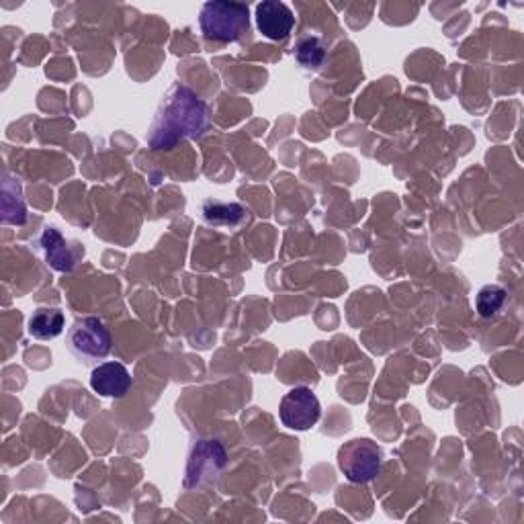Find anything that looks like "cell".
I'll return each mask as SVG.
<instances>
[{
	"label": "cell",
	"instance_id": "obj_1",
	"mask_svg": "<svg viewBox=\"0 0 524 524\" xmlns=\"http://www.w3.org/2000/svg\"><path fill=\"white\" fill-rule=\"evenodd\" d=\"M209 125L207 103L185 84H174L154 115L148 144L154 150H170L183 140L199 138Z\"/></svg>",
	"mask_w": 524,
	"mask_h": 524
},
{
	"label": "cell",
	"instance_id": "obj_7",
	"mask_svg": "<svg viewBox=\"0 0 524 524\" xmlns=\"http://www.w3.org/2000/svg\"><path fill=\"white\" fill-rule=\"evenodd\" d=\"M37 248L43 254L46 265L58 273H70L76 267L80 250L68 246V240L56 228H46L37 240Z\"/></svg>",
	"mask_w": 524,
	"mask_h": 524
},
{
	"label": "cell",
	"instance_id": "obj_4",
	"mask_svg": "<svg viewBox=\"0 0 524 524\" xmlns=\"http://www.w3.org/2000/svg\"><path fill=\"white\" fill-rule=\"evenodd\" d=\"M338 467L348 482L369 484L383 469V449L371 439H353L340 447Z\"/></svg>",
	"mask_w": 524,
	"mask_h": 524
},
{
	"label": "cell",
	"instance_id": "obj_2",
	"mask_svg": "<svg viewBox=\"0 0 524 524\" xmlns=\"http://www.w3.org/2000/svg\"><path fill=\"white\" fill-rule=\"evenodd\" d=\"M203 37L211 43H234L250 31V9L246 3L211 0L199 15Z\"/></svg>",
	"mask_w": 524,
	"mask_h": 524
},
{
	"label": "cell",
	"instance_id": "obj_8",
	"mask_svg": "<svg viewBox=\"0 0 524 524\" xmlns=\"http://www.w3.org/2000/svg\"><path fill=\"white\" fill-rule=\"evenodd\" d=\"M91 387L103 398H125L131 387V373L117 361L101 363L91 373Z\"/></svg>",
	"mask_w": 524,
	"mask_h": 524
},
{
	"label": "cell",
	"instance_id": "obj_12",
	"mask_svg": "<svg viewBox=\"0 0 524 524\" xmlns=\"http://www.w3.org/2000/svg\"><path fill=\"white\" fill-rule=\"evenodd\" d=\"M295 60L305 70H318L326 60V50L320 37H305L299 41L295 50Z\"/></svg>",
	"mask_w": 524,
	"mask_h": 524
},
{
	"label": "cell",
	"instance_id": "obj_11",
	"mask_svg": "<svg viewBox=\"0 0 524 524\" xmlns=\"http://www.w3.org/2000/svg\"><path fill=\"white\" fill-rule=\"evenodd\" d=\"M64 324L60 308H37L29 318V334L37 340H54L64 332Z\"/></svg>",
	"mask_w": 524,
	"mask_h": 524
},
{
	"label": "cell",
	"instance_id": "obj_5",
	"mask_svg": "<svg viewBox=\"0 0 524 524\" xmlns=\"http://www.w3.org/2000/svg\"><path fill=\"white\" fill-rule=\"evenodd\" d=\"M281 422L291 430H310L322 416V406L310 387L289 389L279 406Z\"/></svg>",
	"mask_w": 524,
	"mask_h": 524
},
{
	"label": "cell",
	"instance_id": "obj_3",
	"mask_svg": "<svg viewBox=\"0 0 524 524\" xmlns=\"http://www.w3.org/2000/svg\"><path fill=\"white\" fill-rule=\"evenodd\" d=\"M111 332L99 318H80L66 336L68 353L82 365H101L111 353Z\"/></svg>",
	"mask_w": 524,
	"mask_h": 524
},
{
	"label": "cell",
	"instance_id": "obj_10",
	"mask_svg": "<svg viewBox=\"0 0 524 524\" xmlns=\"http://www.w3.org/2000/svg\"><path fill=\"white\" fill-rule=\"evenodd\" d=\"M201 215L209 226H217V228H238L248 220V213L242 205L224 203L217 199H207L201 207Z\"/></svg>",
	"mask_w": 524,
	"mask_h": 524
},
{
	"label": "cell",
	"instance_id": "obj_13",
	"mask_svg": "<svg viewBox=\"0 0 524 524\" xmlns=\"http://www.w3.org/2000/svg\"><path fill=\"white\" fill-rule=\"evenodd\" d=\"M506 289L500 285H486L482 291L477 293V312L482 318H494L506 303Z\"/></svg>",
	"mask_w": 524,
	"mask_h": 524
},
{
	"label": "cell",
	"instance_id": "obj_6",
	"mask_svg": "<svg viewBox=\"0 0 524 524\" xmlns=\"http://www.w3.org/2000/svg\"><path fill=\"white\" fill-rule=\"evenodd\" d=\"M254 19L258 31L271 41H285L295 27L293 11L285 3H279V0L258 3Z\"/></svg>",
	"mask_w": 524,
	"mask_h": 524
},
{
	"label": "cell",
	"instance_id": "obj_9",
	"mask_svg": "<svg viewBox=\"0 0 524 524\" xmlns=\"http://www.w3.org/2000/svg\"><path fill=\"white\" fill-rule=\"evenodd\" d=\"M195 457H191L189 461V471H187V484L191 482L193 477H197V486L203 484L205 479H209L211 475L220 473V469L226 467V449L217 443V441H199V445H195Z\"/></svg>",
	"mask_w": 524,
	"mask_h": 524
}]
</instances>
